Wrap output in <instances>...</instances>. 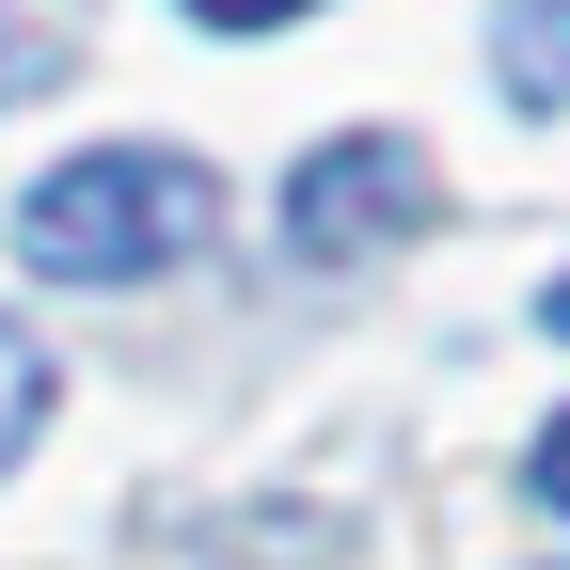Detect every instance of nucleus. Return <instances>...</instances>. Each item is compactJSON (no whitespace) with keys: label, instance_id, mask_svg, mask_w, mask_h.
I'll use <instances>...</instances> for the list:
<instances>
[{"label":"nucleus","instance_id":"4","mask_svg":"<svg viewBox=\"0 0 570 570\" xmlns=\"http://www.w3.org/2000/svg\"><path fill=\"white\" fill-rule=\"evenodd\" d=\"M32 428H48V348H32L17 317H0V475L32 460Z\"/></svg>","mask_w":570,"mask_h":570},{"label":"nucleus","instance_id":"2","mask_svg":"<svg viewBox=\"0 0 570 570\" xmlns=\"http://www.w3.org/2000/svg\"><path fill=\"white\" fill-rule=\"evenodd\" d=\"M428 206H444V159H428L412 127H333V142H302V175H285V254L365 269V254L428 238Z\"/></svg>","mask_w":570,"mask_h":570},{"label":"nucleus","instance_id":"5","mask_svg":"<svg viewBox=\"0 0 570 570\" xmlns=\"http://www.w3.org/2000/svg\"><path fill=\"white\" fill-rule=\"evenodd\" d=\"M285 17H317V0H190V32H285Z\"/></svg>","mask_w":570,"mask_h":570},{"label":"nucleus","instance_id":"1","mask_svg":"<svg viewBox=\"0 0 570 570\" xmlns=\"http://www.w3.org/2000/svg\"><path fill=\"white\" fill-rule=\"evenodd\" d=\"M206 223H223V175L175 159V142H96V159H48L17 190V269L48 285H159Z\"/></svg>","mask_w":570,"mask_h":570},{"label":"nucleus","instance_id":"6","mask_svg":"<svg viewBox=\"0 0 570 570\" xmlns=\"http://www.w3.org/2000/svg\"><path fill=\"white\" fill-rule=\"evenodd\" d=\"M523 475H539V508H570V412L539 428V460H523Z\"/></svg>","mask_w":570,"mask_h":570},{"label":"nucleus","instance_id":"3","mask_svg":"<svg viewBox=\"0 0 570 570\" xmlns=\"http://www.w3.org/2000/svg\"><path fill=\"white\" fill-rule=\"evenodd\" d=\"M491 80L523 111H570V0H491Z\"/></svg>","mask_w":570,"mask_h":570},{"label":"nucleus","instance_id":"7","mask_svg":"<svg viewBox=\"0 0 570 570\" xmlns=\"http://www.w3.org/2000/svg\"><path fill=\"white\" fill-rule=\"evenodd\" d=\"M539 333H554V348H570V269H554V285H539Z\"/></svg>","mask_w":570,"mask_h":570}]
</instances>
